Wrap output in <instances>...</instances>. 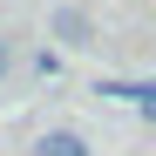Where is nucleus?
Returning a JSON list of instances; mask_svg holds the SVG:
<instances>
[{
  "label": "nucleus",
  "instance_id": "1",
  "mask_svg": "<svg viewBox=\"0 0 156 156\" xmlns=\"http://www.w3.org/2000/svg\"><path fill=\"white\" fill-rule=\"evenodd\" d=\"M48 41H61V48H95V14L75 7V0L55 7V14H48Z\"/></svg>",
  "mask_w": 156,
  "mask_h": 156
},
{
  "label": "nucleus",
  "instance_id": "2",
  "mask_svg": "<svg viewBox=\"0 0 156 156\" xmlns=\"http://www.w3.org/2000/svg\"><path fill=\"white\" fill-rule=\"evenodd\" d=\"M34 156H95V149H88L82 129H48V136L34 143Z\"/></svg>",
  "mask_w": 156,
  "mask_h": 156
},
{
  "label": "nucleus",
  "instance_id": "3",
  "mask_svg": "<svg viewBox=\"0 0 156 156\" xmlns=\"http://www.w3.org/2000/svg\"><path fill=\"white\" fill-rule=\"evenodd\" d=\"M7 82H14V41L0 34V88H7Z\"/></svg>",
  "mask_w": 156,
  "mask_h": 156
}]
</instances>
